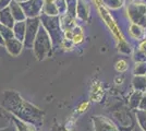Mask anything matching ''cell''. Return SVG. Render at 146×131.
Instances as JSON below:
<instances>
[{
    "label": "cell",
    "mask_w": 146,
    "mask_h": 131,
    "mask_svg": "<svg viewBox=\"0 0 146 131\" xmlns=\"http://www.w3.org/2000/svg\"><path fill=\"white\" fill-rule=\"evenodd\" d=\"M0 33H1L2 38H5V42L11 39V38H14L13 32L11 31L9 27H7V26H5V25H2V24H0Z\"/></svg>",
    "instance_id": "cell-14"
},
{
    "label": "cell",
    "mask_w": 146,
    "mask_h": 131,
    "mask_svg": "<svg viewBox=\"0 0 146 131\" xmlns=\"http://www.w3.org/2000/svg\"><path fill=\"white\" fill-rule=\"evenodd\" d=\"M39 29V19L38 18H31L26 21V29H25V42L26 47H32L35 42L37 32Z\"/></svg>",
    "instance_id": "cell-3"
},
{
    "label": "cell",
    "mask_w": 146,
    "mask_h": 131,
    "mask_svg": "<svg viewBox=\"0 0 146 131\" xmlns=\"http://www.w3.org/2000/svg\"><path fill=\"white\" fill-rule=\"evenodd\" d=\"M51 131H68V130L64 129V128H62V127H55Z\"/></svg>",
    "instance_id": "cell-20"
},
{
    "label": "cell",
    "mask_w": 146,
    "mask_h": 131,
    "mask_svg": "<svg viewBox=\"0 0 146 131\" xmlns=\"http://www.w3.org/2000/svg\"><path fill=\"white\" fill-rule=\"evenodd\" d=\"M42 19L44 20V25L45 27H47L49 30V34L52 37L55 43H58V41L60 42V25H59V21L57 18H47V17H43Z\"/></svg>",
    "instance_id": "cell-5"
},
{
    "label": "cell",
    "mask_w": 146,
    "mask_h": 131,
    "mask_svg": "<svg viewBox=\"0 0 146 131\" xmlns=\"http://www.w3.org/2000/svg\"><path fill=\"white\" fill-rule=\"evenodd\" d=\"M139 100H140V94H134L133 96L131 97V100H130V104L132 107H136L139 105Z\"/></svg>",
    "instance_id": "cell-17"
},
{
    "label": "cell",
    "mask_w": 146,
    "mask_h": 131,
    "mask_svg": "<svg viewBox=\"0 0 146 131\" xmlns=\"http://www.w3.org/2000/svg\"><path fill=\"white\" fill-rule=\"evenodd\" d=\"M11 6H10V11L12 13L13 18L15 20H18L19 22H21V21H24L25 19V14L23 13V9H22V7L20 3H18L15 0H12L11 1V3H10Z\"/></svg>",
    "instance_id": "cell-9"
},
{
    "label": "cell",
    "mask_w": 146,
    "mask_h": 131,
    "mask_svg": "<svg viewBox=\"0 0 146 131\" xmlns=\"http://www.w3.org/2000/svg\"><path fill=\"white\" fill-rule=\"evenodd\" d=\"M12 120L13 122H14V125L17 126L18 131H39V129H37L36 127L29 125V124H25L23 121L19 120L18 118H15L14 116H12Z\"/></svg>",
    "instance_id": "cell-12"
},
{
    "label": "cell",
    "mask_w": 146,
    "mask_h": 131,
    "mask_svg": "<svg viewBox=\"0 0 146 131\" xmlns=\"http://www.w3.org/2000/svg\"><path fill=\"white\" fill-rule=\"evenodd\" d=\"M0 106L25 124L34 126L37 129L43 127L45 117L44 110L25 100L15 91H5L1 94Z\"/></svg>",
    "instance_id": "cell-1"
},
{
    "label": "cell",
    "mask_w": 146,
    "mask_h": 131,
    "mask_svg": "<svg viewBox=\"0 0 146 131\" xmlns=\"http://www.w3.org/2000/svg\"><path fill=\"white\" fill-rule=\"evenodd\" d=\"M43 8H44L45 13L48 14V15H56L57 12H58L57 7H56L55 3H54V0H45V2H44V5H43Z\"/></svg>",
    "instance_id": "cell-13"
},
{
    "label": "cell",
    "mask_w": 146,
    "mask_h": 131,
    "mask_svg": "<svg viewBox=\"0 0 146 131\" xmlns=\"http://www.w3.org/2000/svg\"><path fill=\"white\" fill-rule=\"evenodd\" d=\"M12 122V115L9 112H7L3 107L0 106V129L10 126Z\"/></svg>",
    "instance_id": "cell-10"
},
{
    "label": "cell",
    "mask_w": 146,
    "mask_h": 131,
    "mask_svg": "<svg viewBox=\"0 0 146 131\" xmlns=\"http://www.w3.org/2000/svg\"><path fill=\"white\" fill-rule=\"evenodd\" d=\"M12 0H0V9H5L9 3H11Z\"/></svg>",
    "instance_id": "cell-19"
},
{
    "label": "cell",
    "mask_w": 146,
    "mask_h": 131,
    "mask_svg": "<svg viewBox=\"0 0 146 131\" xmlns=\"http://www.w3.org/2000/svg\"><path fill=\"white\" fill-rule=\"evenodd\" d=\"M13 20H14V18H13L12 13H11L9 8H5L0 11V22L2 25H5L7 27H12V26H14Z\"/></svg>",
    "instance_id": "cell-8"
},
{
    "label": "cell",
    "mask_w": 146,
    "mask_h": 131,
    "mask_svg": "<svg viewBox=\"0 0 146 131\" xmlns=\"http://www.w3.org/2000/svg\"><path fill=\"white\" fill-rule=\"evenodd\" d=\"M43 0H30L27 2L21 3V7L25 11V14L29 15L31 19V18L35 17V15H37L39 13L40 9L43 8Z\"/></svg>",
    "instance_id": "cell-6"
},
{
    "label": "cell",
    "mask_w": 146,
    "mask_h": 131,
    "mask_svg": "<svg viewBox=\"0 0 146 131\" xmlns=\"http://www.w3.org/2000/svg\"><path fill=\"white\" fill-rule=\"evenodd\" d=\"M137 120L140 122V126L146 131V112H137Z\"/></svg>",
    "instance_id": "cell-15"
},
{
    "label": "cell",
    "mask_w": 146,
    "mask_h": 131,
    "mask_svg": "<svg viewBox=\"0 0 146 131\" xmlns=\"http://www.w3.org/2000/svg\"><path fill=\"white\" fill-rule=\"evenodd\" d=\"M5 45L7 47V50L12 55V56H18L19 54L21 53L22 49V44L20 41H18L17 38H11L9 41L5 42Z\"/></svg>",
    "instance_id": "cell-7"
},
{
    "label": "cell",
    "mask_w": 146,
    "mask_h": 131,
    "mask_svg": "<svg viewBox=\"0 0 146 131\" xmlns=\"http://www.w3.org/2000/svg\"><path fill=\"white\" fill-rule=\"evenodd\" d=\"M0 131H18V128H17V126L14 125V122H12L10 126H8V127H6V128L0 129Z\"/></svg>",
    "instance_id": "cell-18"
},
{
    "label": "cell",
    "mask_w": 146,
    "mask_h": 131,
    "mask_svg": "<svg viewBox=\"0 0 146 131\" xmlns=\"http://www.w3.org/2000/svg\"><path fill=\"white\" fill-rule=\"evenodd\" d=\"M127 68H128V67H127V63H125L124 60H120V61H118V63H116V69L118 71H120V72L127 70Z\"/></svg>",
    "instance_id": "cell-16"
},
{
    "label": "cell",
    "mask_w": 146,
    "mask_h": 131,
    "mask_svg": "<svg viewBox=\"0 0 146 131\" xmlns=\"http://www.w3.org/2000/svg\"><path fill=\"white\" fill-rule=\"evenodd\" d=\"M93 126L94 131H119L115 122L105 116H94Z\"/></svg>",
    "instance_id": "cell-4"
},
{
    "label": "cell",
    "mask_w": 146,
    "mask_h": 131,
    "mask_svg": "<svg viewBox=\"0 0 146 131\" xmlns=\"http://www.w3.org/2000/svg\"><path fill=\"white\" fill-rule=\"evenodd\" d=\"M22 1H23V0H22ZM24 1H26V0H24Z\"/></svg>",
    "instance_id": "cell-21"
},
{
    "label": "cell",
    "mask_w": 146,
    "mask_h": 131,
    "mask_svg": "<svg viewBox=\"0 0 146 131\" xmlns=\"http://www.w3.org/2000/svg\"><path fill=\"white\" fill-rule=\"evenodd\" d=\"M50 48H51V44H50L48 33L43 26H39V30L37 32L36 38L34 42L35 55L39 60H42L49 55Z\"/></svg>",
    "instance_id": "cell-2"
},
{
    "label": "cell",
    "mask_w": 146,
    "mask_h": 131,
    "mask_svg": "<svg viewBox=\"0 0 146 131\" xmlns=\"http://www.w3.org/2000/svg\"><path fill=\"white\" fill-rule=\"evenodd\" d=\"M25 27H26V24H25L24 21L18 22L17 24L13 26V34H14V37L17 38L18 41H20V42H22L23 38H24Z\"/></svg>",
    "instance_id": "cell-11"
}]
</instances>
